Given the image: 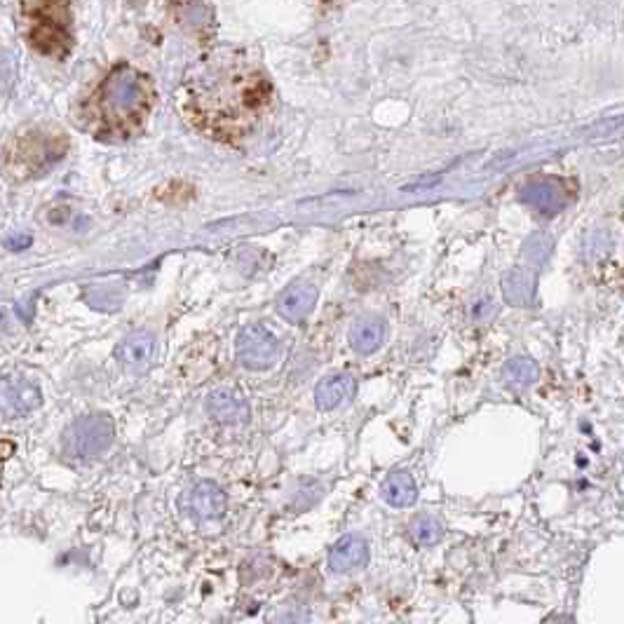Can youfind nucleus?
<instances>
[{"instance_id":"nucleus-1","label":"nucleus","mask_w":624,"mask_h":624,"mask_svg":"<svg viewBox=\"0 0 624 624\" xmlns=\"http://www.w3.org/2000/svg\"><path fill=\"white\" fill-rule=\"evenodd\" d=\"M273 87L247 54H212L188 83V113L207 134L235 141L266 113Z\"/></svg>"},{"instance_id":"nucleus-2","label":"nucleus","mask_w":624,"mask_h":624,"mask_svg":"<svg viewBox=\"0 0 624 624\" xmlns=\"http://www.w3.org/2000/svg\"><path fill=\"white\" fill-rule=\"evenodd\" d=\"M153 87L139 71L122 66L115 69L99 90V115L113 130H130L148 113Z\"/></svg>"},{"instance_id":"nucleus-3","label":"nucleus","mask_w":624,"mask_h":624,"mask_svg":"<svg viewBox=\"0 0 624 624\" xmlns=\"http://www.w3.org/2000/svg\"><path fill=\"white\" fill-rule=\"evenodd\" d=\"M115 427L108 416H87L64 432V451L76 460H92L113 444Z\"/></svg>"},{"instance_id":"nucleus-4","label":"nucleus","mask_w":624,"mask_h":624,"mask_svg":"<svg viewBox=\"0 0 624 624\" xmlns=\"http://www.w3.org/2000/svg\"><path fill=\"white\" fill-rule=\"evenodd\" d=\"M280 359V341L266 327L249 324L237 336V362L244 369L266 371Z\"/></svg>"},{"instance_id":"nucleus-5","label":"nucleus","mask_w":624,"mask_h":624,"mask_svg":"<svg viewBox=\"0 0 624 624\" xmlns=\"http://www.w3.org/2000/svg\"><path fill=\"white\" fill-rule=\"evenodd\" d=\"M228 498L214 481H200L179 498L181 512L193 521H214L223 517Z\"/></svg>"},{"instance_id":"nucleus-6","label":"nucleus","mask_w":624,"mask_h":624,"mask_svg":"<svg viewBox=\"0 0 624 624\" xmlns=\"http://www.w3.org/2000/svg\"><path fill=\"white\" fill-rule=\"evenodd\" d=\"M40 388L24 378H3L0 381V413L8 418H19L36 411L40 406Z\"/></svg>"},{"instance_id":"nucleus-7","label":"nucleus","mask_w":624,"mask_h":624,"mask_svg":"<svg viewBox=\"0 0 624 624\" xmlns=\"http://www.w3.org/2000/svg\"><path fill=\"white\" fill-rule=\"evenodd\" d=\"M155 348H158V343H155V336L151 331H134V334L127 336L125 341L118 345L115 357H118V362L125 366L127 371L144 373L151 369L155 359Z\"/></svg>"},{"instance_id":"nucleus-8","label":"nucleus","mask_w":624,"mask_h":624,"mask_svg":"<svg viewBox=\"0 0 624 624\" xmlns=\"http://www.w3.org/2000/svg\"><path fill=\"white\" fill-rule=\"evenodd\" d=\"M521 200H524L526 205H531L533 209H538V212L545 216H556L559 212H564L568 205V195L564 188H561L556 181H547V179L531 181L528 186H524V191H521Z\"/></svg>"},{"instance_id":"nucleus-9","label":"nucleus","mask_w":624,"mask_h":624,"mask_svg":"<svg viewBox=\"0 0 624 624\" xmlns=\"http://www.w3.org/2000/svg\"><path fill=\"white\" fill-rule=\"evenodd\" d=\"M207 411L221 425H242L249 420V406L244 399L233 390H214L207 397Z\"/></svg>"},{"instance_id":"nucleus-10","label":"nucleus","mask_w":624,"mask_h":624,"mask_svg":"<svg viewBox=\"0 0 624 624\" xmlns=\"http://www.w3.org/2000/svg\"><path fill=\"white\" fill-rule=\"evenodd\" d=\"M369 561V545L362 535H345L329 554V566L336 573H350Z\"/></svg>"},{"instance_id":"nucleus-11","label":"nucleus","mask_w":624,"mask_h":624,"mask_svg":"<svg viewBox=\"0 0 624 624\" xmlns=\"http://www.w3.org/2000/svg\"><path fill=\"white\" fill-rule=\"evenodd\" d=\"M317 303V289L312 284H296L277 298V312L287 322L301 324Z\"/></svg>"},{"instance_id":"nucleus-12","label":"nucleus","mask_w":624,"mask_h":624,"mask_svg":"<svg viewBox=\"0 0 624 624\" xmlns=\"http://www.w3.org/2000/svg\"><path fill=\"white\" fill-rule=\"evenodd\" d=\"M357 392V383L350 373H334V376L322 378L317 383L315 390V402L322 411H331L336 406L350 402Z\"/></svg>"},{"instance_id":"nucleus-13","label":"nucleus","mask_w":624,"mask_h":624,"mask_svg":"<svg viewBox=\"0 0 624 624\" xmlns=\"http://www.w3.org/2000/svg\"><path fill=\"white\" fill-rule=\"evenodd\" d=\"M385 338V322L376 315L359 317L350 329V345L359 355H371L383 345Z\"/></svg>"},{"instance_id":"nucleus-14","label":"nucleus","mask_w":624,"mask_h":624,"mask_svg":"<svg viewBox=\"0 0 624 624\" xmlns=\"http://www.w3.org/2000/svg\"><path fill=\"white\" fill-rule=\"evenodd\" d=\"M535 282H538L535 270H528V268L507 270V273L503 275V284H500V287H503L505 301L514 305V308H524V305L533 301Z\"/></svg>"},{"instance_id":"nucleus-15","label":"nucleus","mask_w":624,"mask_h":624,"mask_svg":"<svg viewBox=\"0 0 624 624\" xmlns=\"http://www.w3.org/2000/svg\"><path fill=\"white\" fill-rule=\"evenodd\" d=\"M381 493H383L385 503L392 507H411L413 503H416L418 488L411 474L395 472L385 479Z\"/></svg>"},{"instance_id":"nucleus-16","label":"nucleus","mask_w":624,"mask_h":624,"mask_svg":"<svg viewBox=\"0 0 624 624\" xmlns=\"http://www.w3.org/2000/svg\"><path fill=\"white\" fill-rule=\"evenodd\" d=\"M538 376H540L538 364L528 357H514L505 364V369H503V381L510 385V388H517V390H524L528 388V385H533L535 381H538Z\"/></svg>"},{"instance_id":"nucleus-17","label":"nucleus","mask_w":624,"mask_h":624,"mask_svg":"<svg viewBox=\"0 0 624 624\" xmlns=\"http://www.w3.org/2000/svg\"><path fill=\"white\" fill-rule=\"evenodd\" d=\"M33 45L47 54H59L69 45V33L61 31L57 24H43L33 31Z\"/></svg>"},{"instance_id":"nucleus-18","label":"nucleus","mask_w":624,"mask_h":624,"mask_svg":"<svg viewBox=\"0 0 624 624\" xmlns=\"http://www.w3.org/2000/svg\"><path fill=\"white\" fill-rule=\"evenodd\" d=\"M125 291L118 284H101V287L87 289V301L97 310H118Z\"/></svg>"},{"instance_id":"nucleus-19","label":"nucleus","mask_w":624,"mask_h":624,"mask_svg":"<svg viewBox=\"0 0 624 624\" xmlns=\"http://www.w3.org/2000/svg\"><path fill=\"white\" fill-rule=\"evenodd\" d=\"M411 535L418 545L430 547V545H437V542L444 538V526L439 524L434 517H430V514H425V517L413 521Z\"/></svg>"}]
</instances>
